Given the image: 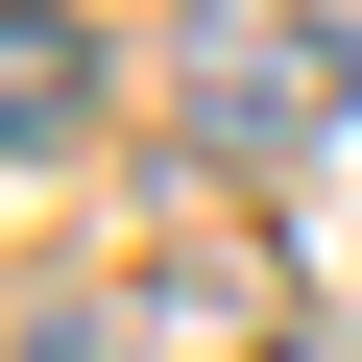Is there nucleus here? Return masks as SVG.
<instances>
[{"label":"nucleus","instance_id":"nucleus-1","mask_svg":"<svg viewBox=\"0 0 362 362\" xmlns=\"http://www.w3.org/2000/svg\"><path fill=\"white\" fill-rule=\"evenodd\" d=\"M362 97V0H194V169H290Z\"/></svg>","mask_w":362,"mask_h":362},{"label":"nucleus","instance_id":"nucleus-2","mask_svg":"<svg viewBox=\"0 0 362 362\" xmlns=\"http://www.w3.org/2000/svg\"><path fill=\"white\" fill-rule=\"evenodd\" d=\"M73 121H97V49H73V0H25V25H0V145L73 169Z\"/></svg>","mask_w":362,"mask_h":362},{"label":"nucleus","instance_id":"nucleus-3","mask_svg":"<svg viewBox=\"0 0 362 362\" xmlns=\"http://www.w3.org/2000/svg\"><path fill=\"white\" fill-rule=\"evenodd\" d=\"M25 362H121V338H97V314H25Z\"/></svg>","mask_w":362,"mask_h":362}]
</instances>
